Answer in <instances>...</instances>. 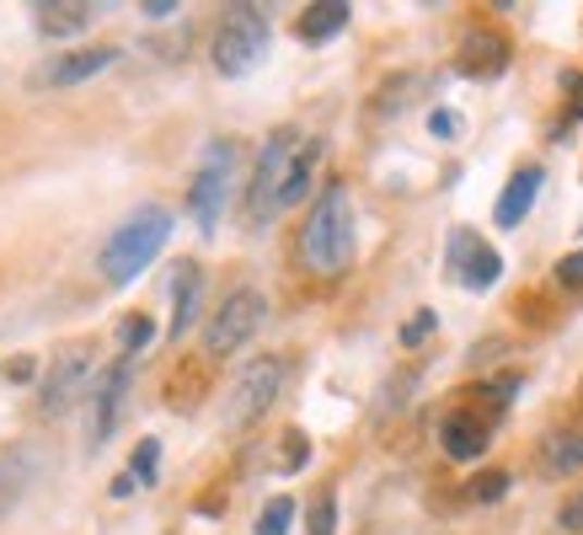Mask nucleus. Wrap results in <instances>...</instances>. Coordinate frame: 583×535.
<instances>
[{
  "instance_id": "nucleus-5",
  "label": "nucleus",
  "mask_w": 583,
  "mask_h": 535,
  "mask_svg": "<svg viewBox=\"0 0 583 535\" xmlns=\"http://www.w3.org/2000/svg\"><path fill=\"white\" fill-rule=\"evenodd\" d=\"M284 375H289V364H284L278 353H262V359H252V364L236 375V386H231V397H225L220 423H225V428H252L262 412L278 401V391H284Z\"/></svg>"
},
{
  "instance_id": "nucleus-12",
  "label": "nucleus",
  "mask_w": 583,
  "mask_h": 535,
  "mask_svg": "<svg viewBox=\"0 0 583 535\" xmlns=\"http://www.w3.org/2000/svg\"><path fill=\"white\" fill-rule=\"evenodd\" d=\"M113 60H119V49H113V43H102V49H75V54H65V60H54L38 80H49V86H75V80L102 75Z\"/></svg>"
},
{
  "instance_id": "nucleus-15",
  "label": "nucleus",
  "mask_w": 583,
  "mask_h": 535,
  "mask_svg": "<svg viewBox=\"0 0 583 535\" xmlns=\"http://www.w3.org/2000/svg\"><path fill=\"white\" fill-rule=\"evenodd\" d=\"M91 5L86 0H49V5H38V27L49 33V38H70V33H86L91 27Z\"/></svg>"
},
{
  "instance_id": "nucleus-23",
  "label": "nucleus",
  "mask_w": 583,
  "mask_h": 535,
  "mask_svg": "<svg viewBox=\"0 0 583 535\" xmlns=\"http://www.w3.org/2000/svg\"><path fill=\"white\" fill-rule=\"evenodd\" d=\"M504 493H509V471H482V476L471 482V498H476V503H498Z\"/></svg>"
},
{
  "instance_id": "nucleus-8",
  "label": "nucleus",
  "mask_w": 583,
  "mask_h": 535,
  "mask_svg": "<svg viewBox=\"0 0 583 535\" xmlns=\"http://www.w3.org/2000/svg\"><path fill=\"white\" fill-rule=\"evenodd\" d=\"M262 316H268V300H262L258 289H231V295L220 300V311L209 316V327H203V353H209V359L236 353V348L262 327Z\"/></svg>"
},
{
  "instance_id": "nucleus-3",
  "label": "nucleus",
  "mask_w": 583,
  "mask_h": 535,
  "mask_svg": "<svg viewBox=\"0 0 583 535\" xmlns=\"http://www.w3.org/2000/svg\"><path fill=\"white\" fill-rule=\"evenodd\" d=\"M300 129H273L262 139L258 172H252V188H247V225H268L273 214H284V188H289V172L300 161Z\"/></svg>"
},
{
  "instance_id": "nucleus-31",
  "label": "nucleus",
  "mask_w": 583,
  "mask_h": 535,
  "mask_svg": "<svg viewBox=\"0 0 583 535\" xmlns=\"http://www.w3.org/2000/svg\"><path fill=\"white\" fill-rule=\"evenodd\" d=\"M429 129H434V134H455V119H450V113H434V119H429Z\"/></svg>"
},
{
  "instance_id": "nucleus-32",
  "label": "nucleus",
  "mask_w": 583,
  "mask_h": 535,
  "mask_svg": "<svg viewBox=\"0 0 583 535\" xmlns=\"http://www.w3.org/2000/svg\"><path fill=\"white\" fill-rule=\"evenodd\" d=\"M172 11H177V5H166V0H150V5H145V16H156V22H161V16H172Z\"/></svg>"
},
{
  "instance_id": "nucleus-33",
  "label": "nucleus",
  "mask_w": 583,
  "mask_h": 535,
  "mask_svg": "<svg viewBox=\"0 0 583 535\" xmlns=\"http://www.w3.org/2000/svg\"><path fill=\"white\" fill-rule=\"evenodd\" d=\"M573 119H583V75H573Z\"/></svg>"
},
{
  "instance_id": "nucleus-25",
  "label": "nucleus",
  "mask_w": 583,
  "mask_h": 535,
  "mask_svg": "<svg viewBox=\"0 0 583 535\" xmlns=\"http://www.w3.org/2000/svg\"><path fill=\"white\" fill-rule=\"evenodd\" d=\"M434 327H439V316H434V311H418V316L401 327V348H418V343L434 333Z\"/></svg>"
},
{
  "instance_id": "nucleus-13",
  "label": "nucleus",
  "mask_w": 583,
  "mask_h": 535,
  "mask_svg": "<svg viewBox=\"0 0 583 535\" xmlns=\"http://www.w3.org/2000/svg\"><path fill=\"white\" fill-rule=\"evenodd\" d=\"M439 445H445L450 461H476V456L487 450V423H476V418H466V412H450V418L439 423Z\"/></svg>"
},
{
  "instance_id": "nucleus-1",
  "label": "nucleus",
  "mask_w": 583,
  "mask_h": 535,
  "mask_svg": "<svg viewBox=\"0 0 583 535\" xmlns=\"http://www.w3.org/2000/svg\"><path fill=\"white\" fill-rule=\"evenodd\" d=\"M300 263L322 278H337L353 263V194H348V183H326L317 194L311 214H306V231H300Z\"/></svg>"
},
{
  "instance_id": "nucleus-28",
  "label": "nucleus",
  "mask_w": 583,
  "mask_h": 535,
  "mask_svg": "<svg viewBox=\"0 0 583 535\" xmlns=\"http://www.w3.org/2000/svg\"><path fill=\"white\" fill-rule=\"evenodd\" d=\"M284 445H289V450H284V471H295L300 461H306V439H300V434L289 428V434H284Z\"/></svg>"
},
{
  "instance_id": "nucleus-6",
  "label": "nucleus",
  "mask_w": 583,
  "mask_h": 535,
  "mask_svg": "<svg viewBox=\"0 0 583 535\" xmlns=\"http://www.w3.org/2000/svg\"><path fill=\"white\" fill-rule=\"evenodd\" d=\"M231 183H236V139H214V145L203 150V161H198L194 188H188V209H194V220L203 231H220Z\"/></svg>"
},
{
  "instance_id": "nucleus-22",
  "label": "nucleus",
  "mask_w": 583,
  "mask_h": 535,
  "mask_svg": "<svg viewBox=\"0 0 583 535\" xmlns=\"http://www.w3.org/2000/svg\"><path fill=\"white\" fill-rule=\"evenodd\" d=\"M156 466H161V445H156V439H139V450H134V482H139V487H150V482H156Z\"/></svg>"
},
{
  "instance_id": "nucleus-29",
  "label": "nucleus",
  "mask_w": 583,
  "mask_h": 535,
  "mask_svg": "<svg viewBox=\"0 0 583 535\" xmlns=\"http://www.w3.org/2000/svg\"><path fill=\"white\" fill-rule=\"evenodd\" d=\"M11 381H33V359H27V353L11 359Z\"/></svg>"
},
{
  "instance_id": "nucleus-2",
  "label": "nucleus",
  "mask_w": 583,
  "mask_h": 535,
  "mask_svg": "<svg viewBox=\"0 0 583 535\" xmlns=\"http://www.w3.org/2000/svg\"><path fill=\"white\" fill-rule=\"evenodd\" d=\"M166 236H172V214L161 203L134 209L129 220L108 236V247H102V278L108 284H129L134 273H145V268L156 263V252L166 247Z\"/></svg>"
},
{
  "instance_id": "nucleus-9",
  "label": "nucleus",
  "mask_w": 583,
  "mask_h": 535,
  "mask_svg": "<svg viewBox=\"0 0 583 535\" xmlns=\"http://www.w3.org/2000/svg\"><path fill=\"white\" fill-rule=\"evenodd\" d=\"M129 386H134V359H119V364L102 370V381L91 386V439H97V445L119 428L124 401H129Z\"/></svg>"
},
{
  "instance_id": "nucleus-11",
  "label": "nucleus",
  "mask_w": 583,
  "mask_h": 535,
  "mask_svg": "<svg viewBox=\"0 0 583 535\" xmlns=\"http://www.w3.org/2000/svg\"><path fill=\"white\" fill-rule=\"evenodd\" d=\"M460 70L466 75H504L509 65V38L504 33H493V27H471L466 38H460Z\"/></svg>"
},
{
  "instance_id": "nucleus-26",
  "label": "nucleus",
  "mask_w": 583,
  "mask_h": 535,
  "mask_svg": "<svg viewBox=\"0 0 583 535\" xmlns=\"http://www.w3.org/2000/svg\"><path fill=\"white\" fill-rule=\"evenodd\" d=\"M557 278H562V284H573V289H579V284H583V252H568V258H562V263H557Z\"/></svg>"
},
{
  "instance_id": "nucleus-16",
  "label": "nucleus",
  "mask_w": 583,
  "mask_h": 535,
  "mask_svg": "<svg viewBox=\"0 0 583 535\" xmlns=\"http://www.w3.org/2000/svg\"><path fill=\"white\" fill-rule=\"evenodd\" d=\"M348 5L343 0H317V5H306V16H300V38L306 43H326V38H337L343 27H348Z\"/></svg>"
},
{
  "instance_id": "nucleus-17",
  "label": "nucleus",
  "mask_w": 583,
  "mask_h": 535,
  "mask_svg": "<svg viewBox=\"0 0 583 535\" xmlns=\"http://www.w3.org/2000/svg\"><path fill=\"white\" fill-rule=\"evenodd\" d=\"M198 289H203L198 263H183L177 268V284H172V306H177V316H172V337H183L198 322Z\"/></svg>"
},
{
  "instance_id": "nucleus-30",
  "label": "nucleus",
  "mask_w": 583,
  "mask_h": 535,
  "mask_svg": "<svg viewBox=\"0 0 583 535\" xmlns=\"http://www.w3.org/2000/svg\"><path fill=\"white\" fill-rule=\"evenodd\" d=\"M134 487H139V482H134V471H124V476H113V498H129Z\"/></svg>"
},
{
  "instance_id": "nucleus-14",
  "label": "nucleus",
  "mask_w": 583,
  "mask_h": 535,
  "mask_svg": "<svg viewBox=\"0 0 583 535\" xmlns=\"http://www.w3.org/2000/svg\"><path fill=\"white\" fill-rule=\"evenodd\" d=\"M541 183H546V172H541V166H519L514 177H509V188H504V199H498V225H504V231L519 225V220L530 214V203H535V194H541Z\"/></svg>"
},
{
  "instance_id": "nucleus-7",
  "label": "nucleus",
  "mask_w": 583,
  "mask_h": 535,
  "mask_svg": "<svg viewBox=\"0 0 583 535\" xmlns=\"http://www.w3.org/2000/svg\"><path fill=\"white\" fill-rule=\"evenodd\" d=\"M91 359H97V348L86 343V337H75L65 343L54 359H49V375H44V391H38V412L44 418H65L75 401L86 397V386H91Z\"/></svg>"
},
{
  "instance_id": "nucleus-10",
  "label": "nucleus",
  "mask_w": 583,
  "mask_h": 535,
  "mask_svg": "<svg viewBox=\"0 0 583 535\" xmlns=\"http://www.w3.org/2000/svg\"><path fill=\"white\" fill-rule=\"evenodd\" d=\"M450 268L460 273L466 289H493L498 273H504V258H498L487 241H476L471 231H455L450 236Z\"/></svg>"
},
{
  "instance_id": "nucleus-4",
  "label": "nucleus",
  "mask_w": 583,
  "mask_h": 535,
  "mask_svg": "<svg viewBox=\"0 0 583 535\" xmlns=\"http://www.w3.org/2000/svg\"><path fill=\"white\" fill-rule=\"evenodd\" d=\"M268 49V11L262 5H231L220 11L214 27V70L220 75H247Z\"/></svg>"
},
{
  "instance_id": "nucleus-27",
  "label": "nucleus",
  "mask_w": 583,
  "mask_h": 535,
  "mask_svg": "<svg viewBox=\"0 0 583 535\" xmlns=\"http://www.w3.org/2000/svg\"><path fill=\"white\" fill-rule=\"evenodd\" d=\"M562 531H583V487L562 503Z\"/></svg>"
},
{
  "instance_id": "nucleus-18",
  "label": "nucleus",
  "mask_w": 583,
  "mask_h": 535,
  "mask_svg": "<svg viewBox=\"0 0 583 535\" xmlns=\"http://www.w3.org/2000/svg\"><path fill=\"white\" fill-rule=\"evenodd\" d=\"M541 461H546V471H557V476L579 471L583 466V434H551V439L541 445Z\"/></svg>"
},
{
  "instance_id": "nucleus-21",
  "label": "nucleus",
  "mask_w": 583,
  "mask_h": 535,
  "mask_svg": "<svg viewBox=\"0 0 583 535\" xmlns=\"http://www.w3.org/2000/svg\"><path fill=\"white\" fill-rule=\"evenodd\" d=\"M289 520H295V498H268L258 514V535H289Z\"/></svg>"
},
{
  "instance_id": "nucleus-24",
  "label": "nucleus",
  "mask_w": 583,
  "mask_h": 535,
  "mask_svg": "<svg viewBox=\"0 0 583 535\" xmlns=\"http://www.w3.org/2000/svg\"><path fill=\"white\" fill-rule=\"evenodd\" d=\"M311 535H337V498L332 493H317V503H311Z\"/></svg>"
},
{
  "instance_id": "nucleus-19",
  "label": "nucleus",
  "mask_w": 583,
  "mask_h": 535,
  "mask_svg": "<svg viewBox=\"0 0 583 535\" xmlns=\"http://www.w3.org/2000/svg\"><path fill=\"white\" fill-rule=\"evenodd\" d=\"M317 161H322V139H306V145H300V161H295V172H289V188H284V209H295V203L311 194Z\"/></svg>"
},
{
  "instance_id": "nucleus-20",
  "label": "nucleus",
  "mask_w": 583,
  "mask_h": 535,
  "mask_svg": "<svg viewBox=\"0 0 583 535\" xmlns=\"http://www.w3.org/2000/svg\"><path fill=\"white\" fill-rule=\"evenodd\" d=\"M150 337H156V322L145 316V311H134L119 322V348H124V359H134L139 348H150Z\"/></svg>"
}]
</instances>
